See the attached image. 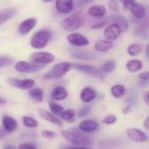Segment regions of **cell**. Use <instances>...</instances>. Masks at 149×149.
<instances>
[{
  "label": "cell",
  "mask_w": 149,
  "mask_h": 149,
  "mask_svg": "<svg viewBox=\"0 0 149 149\" xmlns=\"http://www.w3.org/2000/svg\"><path fill=\"white\" fill-rule=\"evenodd\" d=\"M60 134L65 141H67L74 146L90 147L93 145L92 139L89 136H87L86 133H83L82 131L77 128L62 130Z\"/></svg>",
  "instance_id": "1"
},
{
  "label": "cell",
  "mask_w": 149,
  "mask_h": 149,
  "mask_svg": "<svg viewBox=\"0 0 149 149\" xmlns=\"http://www.w3.org/2000/svg\"><path fill=\"white\" fill-rule=\"evenodd\" d=\"M85 23V17L82 12L77 11L66 18H65L62 22V26L69 31H76L83 26Z\"/></svg>",
  "instance_id": "2"
},
{
  "label": "cell",
  "mask_w": 149,
  "mask_h": 149,
  "mask_svg": "<svg viewBox=\"0 0 149 149\" xmlns=\"http://www.w3.org/2000/svg\"><path fill=\"white\" fill-rule=\"evenodd\" d=\"M72 65L68 62H61L55 65L52 69L44 75L46 79H58L65 75L72 68Z\"/></svg>",
  "instance_id": "3"
},
{
  "label": "cell",
  "mask_w": 149,
  "mask_h": 149,
  "mask_svg": "<svg viewBox=\"0 0 149 149\" xmlns=\"http://www.w3.org/2000/svg\"><path fill=\"white\" fill-rule=\"evenodd\" d=\"M51 38V32L47 30H40L31 39V45L35 49L45 48Z\"/></svg>",
  "instance_id": "4"
},
{
  "label": "cell",
  "mask_w": 149,
  "mask_h": 149,
  "mask_svg": "<svg viewBox=\"0 0 149 149\" xmlns=\"http://www.w3.org/2000/svg\"><path fill=\"white\" fill-rule=\"evenodd\" d=\"M30 60L31 63L36 65H46L54 61L55 57L53 54L46 52H33L30 56Z\"/></svg>",
  "instance_id": "5"
},
{
  "label": "cell",
  "mask_w": 149,
  "mask_h": 149,
  "mask_svg": "<svg viewBox=\"0 0 149 149\" xmlns=\"http://www.w3.org/2000/svg\"><path fill=\"white\" fill-rule=\"evenodd\" d=\"M126 133H127V137L134 142L143 143V142L148 141V134L139 128H134V127L127 128Z\"/></svg>",
  "instance_id": "6"
},
{
  "label": "cell",
  "mask_w": 149,
  "mask_h": 149,
  "mask_svg": "<svg viewBox=\"0 0 149 149\" xmlns=\"http://www.w3.org/2000/svg\"><path fill=\"white\" fill-rule=\"evenodd\" d=\"M9 83L10 86H12L16 88H19L21 90H30L35 85V81L31 79H18L16 78H10Z\"/></svg>",
  "instance_id": "7"
},
{
  "label": "cell",
  "mask_w": 149,
  "mask_h": 149,
  "mask_svg": "<svg viewBox=\"0 0 149 149\" xmlns=\"http://www.w3.org/2000/svg\"><path fill=\"white\" fill-rule=\"evenodd\" d=\"M41 68H42L41 66L36 65V64L29 63V62H26V61H18L15 65V69L18 72H24V73L34 72L38 71Z\"/></svg>",
  "instance_id": "8"
},
{
  "label": "cell",
  "mask_w": 149,
  "mask_h": 149,
  "mask_svg": "<svg viewBox=\"0 0 149 149\" xmlns=\"http://www.w3.org/2000/svg\"><path fill=\"white\" fill-rule=\"evenodd\" d=\"M121 32L122 31H121L120 28L117 24H112L105 29L104 36H105L107 40L113 41V40L117 39L118 38H120V36L121 35Z\"/></svg>",
  "instance_id": "9"
},
{
  "label": "cell",
  "mask_w": 149,
  "mask_h": 149,
  "mask_svg": "<svg viewBox=\"0 0 149 149\" xmlns=\"http://www.w3.org/2000/svg\"><path fill=\"white\" fill-rule=\"evenodd\" d=\"M67 40L68 42L75 46L81 47V46H86L89 45V40L84 37L83 35L79 33H71L67 36Z\"/></svg>",
  "instance_id": "10"
},
{
  "label": "cell",
  "mask_w": 149,
  "mask_h": 149,
  "mask_svg": "<svg viewBox=\"0 0 149 149\" xmlns=\"http://www.w3.org/2000/svg\"><path fill=\"white\" fill-rule=\"evenodd\" d=\"M2 123H3V130L6 133H13L14 131L17 130L18 127L17 121L14 118L8 115H4L2 118Z\"/></svg>",
  "instance_id": "11"
},
{
  "label": "cell",
  "mask_w": 149,
  "mask_h": 149,
  "mask_svg": "<svg viewBox=\"0 0 149 149\" xmlns=\"http://www.w3.org/2000/svg\"><path fill=\"white\" fill-rule=\"evenodd\" d=\"M99 128V123L93 120H82L79 125V129L83 133H93Z\"/></svg>",
  "instance_id": "12"
},
{
  "label": "cell",
  "mask_w": 149,
  "mask_h": 149,
  "mask_svg": "<svg viewBox=\"0 0 149 149\" xmlns=\"http://www.w3.org/2000/svg\"><path fill=\"white\" fill-rule=\"evenodd\" d=\"M73 67L76 70H78L79 72H82L84 73L89 74V75H93V76H96V77H100L101 76L100 70H99L98 68H96L95 66H93V65L75 64V65H73Z\"/></svg>",
  "instance_id": "13"
},
{
  "label": "cell",
  "mask_w": 149,
  "mask_h": 149,
  "mask_svg": "<svg viewBox=\"0 0 149 149\" xmlns=\"http://www.w3.org/2000/svg\"><path fill=\"white\" fill-rule=\"evenodd\" d=\"M56 9L60 13H69L73 9V0H56Z\"/></svg>",
  "instance_id": "14"
},
{
  "label": "cell",
  "mask_w": 149,
  "mask_h": 149,
  "mask_svg": "<svg viewBox=\"0 0 149 149\" xmlns=\"http://www.w3.org/2000/svg\"><path fill=\"white\" fill-rule=\"evenodd\" d=\"M38 113L40 115L41 118H43L45 120L52 123V124H54L56 126H58V127H62V122L61 120L54 114H52L51 112L49 111H46L45 109H39L38 110Z\"/></svg>",
  "instance_id": "15"
},
{
  "label": "cell",
  "mask_w": 149,
  "mask_h": 149,
  "mask_svg": "<svg viewBox=\"0 0 149 149\" xmlns=\"http://www.w3.org/2000/svg\"><path fill=\"white\" fill-rule=\"evenodd\" d=\"M129 10L131 11V13L133 14L134 17H135L136 18L138 19H142L145 15H146V9L143 5L140 4V3H137L136 2L134 3H131L128 8Z\"/></svg>",
  "instance_id": "16"
},
{
  "label": "cell",
  "mask_w": 149,
  "mask_h": 149,
  "mask_svg": "<svg viewBox=\"0 0 149 149\" xmlns=\"http://www.w3.org/2000/svg\"><path fill=\"white\" fill-rule=\"evenodd\" d=\"M37 24V20L36 18H28V19H25L24 21H23L20 25H19V32L23 35H25L27 33H29L36 25Z\"/></svg>",
  "instance_id": "17"
},
{
  "label": "cell",
  "mask_w": 149,
  "mask_h": 149,
  "mask_svg": "<svg viewBox=\"0 0 149 149\" xmlns=\"http://www.w3.org/2000/svg\"><path fill=\"white\" fill-rule=\"evenodd\" d=\"M96 98V92L91 87H85L80 93V100L84 103H91Z\"/></svg>",
  "instance_id": "18"
},
{
  "label": "cell",
  "mask_w": 149,
  "mask_h": 149,
  "mask_svg": "<svg viewBox=\"0 0 149 149\" xmlns=\"http://www.w3.org/2000/svg\"><path fill=\"white\" fill-rule=\"evenodd\" d=\"M110 20L113 21V24H117L120 28L121 31L126 32L128 30V22L123 16L120 14H113L110 17Z\"/></svg>",
  "instance_id": "19"
},
{
  "label": "cell",
  "mask_w": 149,
  "mask_h": 149,
  "mask_svg": "<svg viewBox=\"0 0 149 149\" xmlns=\"http://www.w3.org/2000/svg\"><path fill=\"white\" fill-rule=\"evenodd\" d=\"M67 96H68V93L64 86H57L56 88H54L51 95L52 100L55 101L64 100L67 98Z\"/></svg>",
  "instance_id": "20"
},
{
  "label": "cell",
  "mask_w": 149,
  "mask_h": 149,
  "mask_svg": "<svg viewBox=\"0 0 149 149\" xmlns=\"http://www.w3.org/2000/svg\"><path fill=\"white\" fill-rule=\"evenodd\" d=\"M113 45L111 41L108 40H99L94 45V49L97 52H107L113 48Z\"/></svg>",
  "instance_id": "21"
},
{
  "label": "cell",
  "mask_w": 149,
  "mask_h": 149,
  "mask_svg": "<svg viewBox=\"0 0 149 149\" xmlns=\"http://www.w3.org/2000/svg\"><path fill=\"white\" fill-rule=\"evenodd\" d=\"M72 58H78V59H83V60H93L97 58V56L90 52H86V51H76L72 52Z\"/></svg>",
  "instance_id": "22"
},
{
  "label": "cell",
  "mask_w": 149,
  "mask_h": 149,
  "mask_svg": "<svg viewBox=\"0 0 149 149\" xmlns=\"http://www.w3.org/2000/svg\"><path fill=\"white\" fill-rule=\"evenodd\" d=\"M88 14L92 17H103L106 12H107V9L104 5H93L92 7H90L88 9Z\"/></svg>",
  "instance_id": "23"
},
{
  "label": "cell",
  "mask_w": 149,
  "mask_h": 149,
  "mask_svg": "<svg viewBox=\"0 0 149 149\" xmlns=\"http://www.w3.org/2000/svg\"><path fill=\"white\" fill-rule=\"evenodd\" d=\"M142 62L140 60V59H132V60H129L127 65H126V67L127 69L128 72H139L140 70L142 69Z\"/></svg>",
  "instance_id": "24"
},
{
  "label": "cell",
  "mask_w": 149,
  "mask_h": 149,
  "mask_svg": "<svg viewBox=\"0 0 149 149\" xmlns=\"http://www.w3.org/2000/svg\"><path fill=\"white\" fill-rule=\"evenodd\" d=\"M16 13H17L16 8H10L0 11V24L5 23L7 20L11 18L13 16L16 15Z\"/></svg>",
  "instance_id": "25"
},
{
  "label": "cell",
  "mask_w": 149,
  "mask_h": 149,
  "mask_svg": "<svg viewBox=\"0 0 149 149\" xmlns=\"http://www.w3.org/2000/svg\"><path fill=\"white\" fill-rule=\"evenodd\" d=\"M111 93L114 98L120 99L125 95L126 87L123 85H114L111 88Z\"/></svg>",
  "instance_id": "26"
},
{
  "label": "cell",
  "mask_w": 149,
  "mask_h": 149,
  "mask_svg": "<svg viewBox=\"0 0 149 149\" xmlns=\"http://www.w3.org/2000/svg\"><path fill=\"white\" fill-rule=\"evenodd\" d=\"M63 120L67 121L69 123H72L75 120V116H76V113L74 110L72 109H67V110H64L59 115H58Z\"/></svg>",
  "instance_id": "27"
},
{
  "label": "cell",
  "mask_w": 149,
  "mask_h": 149,
  "mask_svg": "<svg viewBox=\"0 0 149 149\" xmlns=\"http://www.w3.org/2000/svg\"><path fill=\"white\" fill-rule=\"evenodd\" d=\"M142 50H143V45L141 44L135 43V44H132L128 46L127 53L132 57H135V56H138L139 54H141L142 52Z\"/></svg>",
  "instance_id": "28"
},
{
  "label": "cell",
  "mask_w": 149,
  "mask_h": 149,
  "mask_svg": "<svg viewBox=\"0 0 149 149\" xmlns=\"http://www.w3.org/2000/svg\"><path fill=\"white\" fill-rule=\"evenodd\" d=\"M48 104H49V108H50L51 113L54 115H59L64 111V108L62 106L58 105V103H56L52 100H49Z\"/></svg>",
  "instance_id": "29"
},
{
  "label": "cell",
  "mask_w": 149,
  "mask_h": 149,
  "mask_svg": "<svg viewBox=\"0 0 149 149\" xmlns=\"http://www.w3.org/2000/svg\"><path fill=\"white\" fill-rule=\"evenodd\" d=\"M29 95L32 97L34 100L41 102L44 98V92L40 88H34V89H30L29 91Z\"/></svg>",
  "instance_id": "30"
},
{
  "label": "cell",
  "mask_w": 149,
  "mask_h": 149,
  "mask_svg": "<svg viewBox=\"0 0 149 149\" xmlns=\"http://www.w3.org/2000/svg\"><path fill=\"white\" fill-rule=\"evenodd\" d=\"M116 66V62L113 60H109L106 63H104L100 67V72H111L114 70Z\"/></svg>",
  "instance_id": "31"
},
{
  "label": "cell",
  "mask_w": 149,
  "mask_h": 149,
  "mask_svg": "<svg viewBox=\"0 0 149 149\" xmlns=\"http://www.w3.org/2000/svg\"><path fill=\"white\" fill-rule=\"evenodd\" d=\"M23 120V123L24 125L26 127H29V128H36L38 127V121L31 118V117H29V116H24L22 118Z\"/></svg>",
  "instance_id": "32"
},
{
  "label": "cell",
  "mask_w": 149,
  "mask_h": 149,
  "mask_svg": "<svg viewBox=\"0 0 149 149\" xmlns=\"http://www.w3.org/2000/svg\"><path fill=\"white\" fill-rule=\"evenodd\" d=\"M101 122L106 125H113L117 122V117L114 114H108L102 119Z\"/></svg>",
  "instance_id": "33"
},
{
  "label": "cell",
  "mask_w": 149,
  "mask_h": 149,
  "mask_svg": "<svg viewBox=\"0 0 149 149\" xmlns=\"http://www.w3.org/2000/svg\"><path fill=\"white\" fill-rule=\"evenodd\" d=\"M13 58L7 56H0V68L10 65L13 63Z\"/></svg>",
  "instance_id": "34"
},
{
  "label": "cell",
  "mask_w": 149,
  "mask_h": 149,
  "mask_svg": "<svg viewBox=\"0 0 149 149\" xmlns=\"http://www.w3.org/2000/svg\"><path fill=\"white\" fill-rule=\"evenodd\" d=\"M108 8L114 11V12H119L120 11V4L117 0H109L107 3Z\"/></svg>",
  "instance_id": "35"
},
{
  "label": "cell",
  "mask_w": 149,
  "mask_h": 149,
  "mask_svg": "<svg viewBox=\"0 0 149 149\" xmlns=\"http://www.w3.org/2000/svg\"><path fill=\"white\" fill-rule=\"evenodd\" d=\"M42 136L45 139H49V140H52V139H54L57 137V134L55 132H52V131H49V130H44L42 131L41 133Z\"/></svg>",
  "instance_id": "36"
},
{
  "label": "cell",
  "mask_w": 149,
  "mask_h": 149,
  "mask_svg": "<svg viewBox=\"0 0 149 149\" xmlns=\"http://www.w3.org/2000/svg\"><path fill=\"white\" fill-rule=\"evenodd\" d=\"M90 111H91L90 107H84L78 112V116L79 118H84V117L87 116L90 113Z\"/></svg>",
  "instance_id": "37"
},
{
  "label": "cell",
  "mask_w": 149,
  "mask_h": 149,
  "mask_svg": "<svg viewBox=\"0 0 149 149\" xmlns=\"http://www.w3.org/2000/svg\"><path fill=\"white\" fill-rule=\"evenodd\" d=\"M107 22L108 21L107 19H103V20H100V21H97L96 23H94L92 25V28L93 29H100V28L104 27L107 24Z\"/></svg>",
  "instance_id": "38"
},
{
  "label": "cell",
  "mask_w": 149,
  "mask_h": 149,
  "mask_svg": "<svg viewBox=\"0 0 149 149\" xmlns=\"http://www.w3.org/2000/svg\"><path fill=\"white\" fill-rule=\"evenodd\" d=\"M17 149H37L35 146L30 143H21L18 145Z\"/></svg>",
  "instance_id": "39"
},
{
  "label": "cell",
  "mask_w": 149,
  "mask_h": 149,
  "mask_svg": "<svg viewBox=\"0 0 149 149\" xmlns=\"http://www.w3.org/2000/svg\"><path fill=\"white\" fill-rule=\"evenodd\" d=\"M60 149H93L89 147H83V146H64L61 147Z\"/></svg>",
  "instance_id": "40"
},
{
  "label": "cell",
  "mask_w": 149,
  "mask_h": 149,
  "mask_svg": "<svg viewBox=\"0 0 149 149\" xmlns=\"http://www.w3.org/2000/svg\"><path fill=\"white\" fill-rule=\"evenodd\" d=\"M94 0H78L77 1V6L78 7H83L85 5L89 4L90 3L93 2Z\"/></svg>",
  "instance_id": "41"
},
{
  "label": "cell",
  "mask_w": 149,
  "mask_h": 149,
  "mask_svg": "<svg viewBox=\"0 0 149 149\" xmlns=\"http://www.w3.org/2000/svg\"><path fill=\"white\" fill-rule=\"evenodd\" d=\"M139 79L141 80V81H145V82H148L149 80V73L148 72H142L139 75Z\"/></svg>",
  "instance_id": "42"
},
{
  "label": "cell",
  "mask_w": 149,
  "mask_h": 149,
  "mask_svg": "<svg viewBox=\"0 0 149 149\" xmlns=\"http://www.w3.org/2000/svg\"><path fill=\"white\" fill-rule=\"evenodd\" d=\"M122 3H123V5L127 9L128 8V6L131 4V3H135V0H120Z\"/></svg>",
  "instance_id": "43"
},
{
  "label": "cell",
  "mask_w": 149,
  "mask_h": 149,
  "mask_svg": "<svg viewBox=\"0 0 149 149\" xmlns=\"http://www.w3.org/2000/svg\"><path fill=\"white\" fill-rule=\"evenodd\" d=\"M131 109H132V107H131L130 105H127V106H126V107L122 109V113L126 115V114H127L128 113H130Z\"/></svg>",
  "instance_id": "44"
},
{
  "label": "cell",
  "mask_w": 149,
  "mask_h": 149,
  "mask_svg": "<svg viewBox=\"0 0 149 149\" xmlns=\"http://www.w3.org/2000/svg\"><path fill=\"white\" fill-rule=\"evenodd\" d=\"M143 126H144V127H145V129L146 130H149V117L148 116L146 119H145V120H144V122H143Z\"/></svg>",
  "instance_id": "45"
},
{
  "label": "cell",
  "mask_w": 149,
  "mask_h": 149,
  "mask_svg": "<svg viewBox=\"0 0 149 149\" xmlns=\"http://www.w3.org/2000/svg\"><path fill=\"white\" fill-rule=\"evenodd\" d=\"M143 99H144L145 103H146L147 105H148L149 100H148V91H147V92H145V93H143Z\"/></svg>",
  "instance_id": "46"
},
{
  "label": "cell",
  "mask_w": 149,
  "mask_h": 149,
  "mask_svg": "<svg viewBox=\"0 0 149 149\" xmlns=\"http://www.w3.org/2000/svg\"><path fill=\"white\" fill-rule=\"evenodd\" d=\"M3 149H17L15 146H13V145H10V144H8V145H5L4 146V148Z\"/></svg>",
  "instance_id": "47"
},
{
  "label": "cell",
  "mask_w": 149,
  "mask_h": 149,
  "mask_svg": "<svg viewBox=\"0 0 149 149\" xmlns=\"http://www.w3.org/2000/svg\"><path fill=\"white\" fill-rule=\"evenodd\" d=\"M5 131L4 130H2V129H0V140L1 139H3L4 136H5Z\"/></svg>",
  "instance_id": "48"
},
{
  "label": "cell",
  "mask_w": 149,
  "mask_h": 149,
  "mask_svg": "<svg viewBox=\"0 0 149 149\" xmlns=\"http://www.w3.org/2000/svg\"><path fill=\"white\" fill-rule=\"evenodd\" d=\"M4 104H6V100H5L4 99H3V98L0 97V106L4 105Z\"/></svg>",
  "instance_id": "49"
},
{
  "label": "cell",
  "mask_w": 149,
  "mask_h": 149,
  "mask_svg": "<svg viewBox=\"0 0 149 149\" xmlns=\"http://www.w3.org/2000/svg\"><path fill=\"white\" fill-rule=\"evenodd\" d=\"M146 51H147V56L148 57V45H147V48H146Z\"/></svg>",
  "instance_id": "50"
},
{
  "label": "cell",
  "mask_w": 149,
  "mask_h": 149,
  "mask_svg": "<svg viewBox=\"0 0 149 149\" xmlns=\"http://www.w3.org/2000/svg\"><path fill=\"white\" fill-rule=\"evenodd\" d=\"M42 1H44V2H46V3H49V2H52V0H42Z\"/></svg>",
  "instance_id": "51"
}]
</instances>
